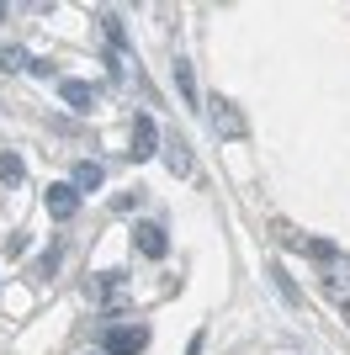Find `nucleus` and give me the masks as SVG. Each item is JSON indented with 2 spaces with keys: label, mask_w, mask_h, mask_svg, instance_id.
I'll return each instance as SVG.
<instances>
[{
  "label": "nucleus",
  "mask_w": 350,
  "mask_h": 355,
  "mask_svg": "<svg viewBox=\"0 0 350 355\" xmlns=\"http://www.w3.org/2000/svg\"><path fill=\"white\" fill-rule=\"evenodd\" d=\"M128 154H133V159H154V154H160V128H154L149 112L133 117V148H128Z\"/></svg>",
  "instance_id": "obj_1"
},
{
  "label": "nucleus",
  "mask_w": 350,
  "mask_h": 355,
  "mask_svg": "<svg viewBox=\"0 0 350 355\" xmlns=\"http://www.w3.org/2000/svg\"><path fill=\"white\" fill-rule=\"evenodd\" d=\"M149 345V329H138V324H128V329H106V340H101V350L106 355H138Z\"/></svg>",
  "instance_id": "obj_2"
},
{
  "label": "nucleus",
  "mask_w": 350,
  "mask_h": 355,
  "mask_svg": "<svg viewBox=\"0 0 350 355\" xmlns=\"http://www.w3.org/2000/svg\"><path fill=\"white\" fill-rule=\"evenodd\" d=\"M133 244H138V254H144V260H165V250H170V239H165V228L160 223H138V228H133Z\"/></svg>",
  "instance_id": "obj_3"
},
{
  "label": "nucleus",
  "mask_w": 350,
  "mask_h": 355,
  "mask_svg": "<svg viewBox=\"0 0 350 355\" xmlns=\"http://www.w3.org/2000/svg\"><path fill=\"white\" fill-rule=\"evenodd\" d=\"M212 133L218 138H244V117H239V112H233V101H212Z\"/></svg>",
  "instance_id": "obj_4"
},
{
  "label": "nucleus",
  "mask_w": 350,
  "mask_h": 355,
  "mask_svg": "<svg viewBox=\"0 0 350 355\" xmlns=\"http://www.w3.org/2000/svg\"><path fill=\"white\" fill-rule=\"evenodd\" d=\"M48 212H53L58 223H64V218H74V212H80V191H74L69 180H58V186H48Z\"/></svg>",
  "instance_id": "obj_5"
},
{
  "label": "nucleus",
  "mask_w": 350,
  "mask_h": 355,
  "mask_svg": "<svg viewBox=\"0 0 350 355\" xmlns=\"http://www.w3.org/2000/svg\"><path fill=\"white\" fill-rule=\"evenodd\" d=\"M64 101L74 106V112H90V106H96V85H90V80H64Z\"/></svg>",
  "instance_id": "obj_6"
},
{
  "label": "nucleus",
  "mask_w": 350,
  "mask_h": 355,
  "mask_svg": "<svg viewBox=\"0 0 350 355\" xmlns=\"http://www.w3.org/2000/svg\"><path fill=\"white\" fill-rule=\"evenodd\" d=\"M101 180H106L101 164H96V159H80V164H74V175H69V186H74V191H96Z\"/></svg>",
  "instance_id": "obj_7"
},
{
  "label": "nucleus",
  "mask_w": 350,
  "mask_h": 355,
  "mask_svg": "<svg viewBox=\"0 0 350 355\" xmlns=\"http://www.w3.org/2000/svg\"><path fill=\"white\" fill-rule=\"evenodd\" d=\"M165 164H170V175H191V148H186V138H170V144H165Z\"/></svg>",
  "instance_id": "obj_8"
},
{
  "label": "nucleus",
  "mask_w": 350,
  "mask_h": 355,
  "mask_svg": "<svg viewBox=\"0 0 350 355\" xmlns=\"http://www.w3.org/2000/svg\"><path fill=\"white\" fill-rule=\"evenodd\" d=\"M303 254H308V260H319V266H335V260H340V250L329 244V239H303Z\"/></svg>",
  "instance_id": "obj_9"
},
{
  "label": "nucleus",
  "mask_w": 350,
  "mask_h": 355,
  "mask_svg": "<svg viewBox=\"0 0 350 355\" xmlns=\"http://www.w3.org/2000/svg\"><path fill=\"white\" fill-rule=\"evenodd\" d=\"M175 90H181V101H197V80H191V64L186 59H175Z\"/></svg>",
  "instance_id": "obj_10"
},
{
  "label": "nucleus",
  "mask_w": 350,
  "mask_h": 355,
  "mask_svg": "<svg viewBox=\"0 0 350 355\" xmlns=\"http://www.w3.org/2000/svg\"><path fill=\"white\" fill-rule=\"evenodd\" d=\"M22 175H27V164L6 148V154H0V180H6V186H22Z\"/></svg>",
  "instance_id": "obj_11"
},
{
  "label": "nucleus",
  "mask_w": 350,
  "mask_h": 355,
  "mask_svg": "<svg viewBox=\"0 0 350 355\" xmlns=\"http://www.w3.org/2000/svg\"><path fill=\"white\" fill-rule=\"evenodd\" d=\"M27 48H16V43H6V48H0V69H27Z\"/></svg>",
  "instance_id": "obj_12"
},
{
  "label": "nucleus",
  "mask_w": 350,
  "mask_h": 355,
  "mask_svg": "<svg viewBox=\"0 0 350 355\" xmlns=\"http://www.w3.org/2000/svg\"><path fill=\"white\" fill-rule=\"evenodd\" d=\"M329 297H335V302H350V266L329 276Z\"/></svg>",
  "instance_id": "obj_13"
},
{
  "label": "nucleus",
  "mask_w": 350,
  "mask_h": 355,
  "mask_svg": "<svg viewBox=\"0 0 350 355\" xmlns=\"http://www.w3.org/2000/svg\"><path fill=\"white\" fill-rule=\"evenodd\" d=\"M96 21H101V27H106V37H112L117 48H128V32H122V21H117L112 11H101V16H96Z\"/></svg>",
  "instance_id": "obj_14"
},
{
  "label": "nucleus",
  "mask_w": 350,
  "mask_h": 355,
  "mask_svg": "<svg viewBox=\"0 0 350 355\" xmlns=\"http://www.w3.org/2000/svg\"><path fill=\"white\" fill-rule=\"evenodd\" d=\"M271 276H276V286H281V297H287V302H303V297H297V286H292V276H287V270H271Z\"/></svg>",
  "instance_id": "obj_15"
},
{
  "label": "nucleus",
  "mask_w": 350,
  "mask_h": 355,
  "mask_svg": "<svg viewBox=\"0 0 350 355\" xmlns=\"http://www.w3.org/2000/svg\"><path fill=\"white\" fill-rule=\"evenodd\" d=\"M32 270H38V276H53V270H58V250H48V254H43V260H38Z\"/></svg>",
  "instance_id": "obj_16"
},
{
  "label": "nucleus",
  "mask_w": 350,
  "mask_h": 355,
  "mask_svg": "<svg viewBox=\"0 0 350 355\" xmlns=\"http://www.w3.org/2000/svg\"><path fill=\"white\" fill-rule=\"evenodd\" d=\"M0 16H6V6H0Z\"/></svg>",
  "instance_id": "obj_17"
},
{
  "label": "nucleus",
  "mask_w": 350,
  "mask_h": 355,
  "mask_svg": "<svg viewBox=\"0 0 350 355\" xmlns=\"http://www.w3.org/2000/svg\"><path fill=\"white\" fill-rule=\"evenodd\" d=\"M90 355H101V350H90Z\"/></svg>",
  "instance_id": "obj_18"
}]
</instances>
